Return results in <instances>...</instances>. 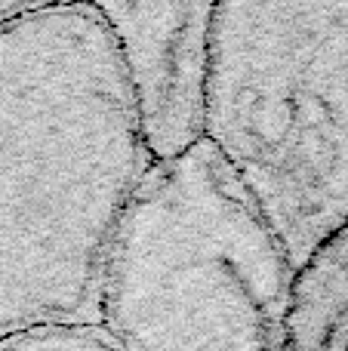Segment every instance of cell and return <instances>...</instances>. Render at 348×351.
I'll return each mask as SVG.
<instances>
[{"mask_svg": "<svg viewBox=\"0 0 348 351\" xmlns=\"http://www.w3.org/2000/svg\"><path fill=\"white\" fill-rule=\"evenodd\" d=\"M290 351H348V228L302 268Z\"/></svg>", "mask_w": 348, "mask_h": 351, "instance_id": "5b68a950", "label": "cell"}, {"mask_svg": "<svg viewBox=\"0 0 348 351\" xmlns=\"http://www.w3.org/2000/svg\"><path fill=\"white\" fill-rule=\"evenodd\" d=\"M0 351H117L99 327H47L0 339Z\"/></svg>", "mask_w": 348, "mask_h": 351, "instance_id": "8992f818", "label": "cell"}, {"mask_svg": "<svg viewBox=\"0 0 348 351\" xmlns=\"http://www.w3.org/2000/svg\"><path fill=\"white\" fill-rule=\"evenodd\" d=\"M151 164L207 142L216 3H99Z\"/></svg>", "mask_w": 348, "mask_h": 351, "instance_id": "277c9868", "label": "cell"}, {"mask_svg": "<svg viewBox=\"0 0 348 351\" xmlns=\"http://www.w3.org/2000/svg\"><path fill=\"white\" fill-rule=\"evenodd\" d=\"M299 265L213 142L151 164L99 278L117 351H290Z\"/></svg>", "mask_w": 348, "mask_h": 351, "instance_id": "7a4b0ae2", "label": "cell"}, {"mask_svg": "<svg viewBox=\"0 0 348 351\" xmlns=\"http://www.w3.org/2000/svg\"><path fill=\"white\" fill-rule=\"evenodd\" d=\"M207 139L302 271L348 228V3H216Z\"/></svg>", "mask_w": 348, "mask_h": 351, "instance_id": "3957f363", "label": "cell"}, {"mask_svg": "<svg viewBox=\"0 0 348 351\" xmlns=\"http://www.w3.org/2000/svg\"><path fill=\"white\" fill-rule=\"evenodd\" d=\"M151 158L99 3L0 25V339L96 327L99 278Z\"/></svg>", "mask_w": 348, "mask_h": 351, "instance_id": "6da1fadb", "label": "cell"}]
</instances>
